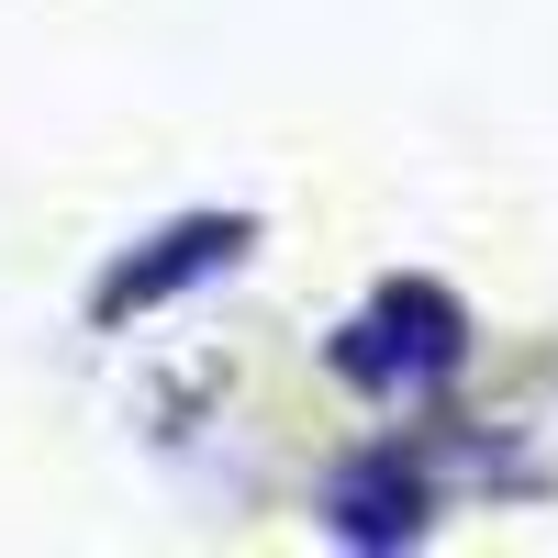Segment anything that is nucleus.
<instances>
[{"label": "nucleus", "instance_id": "nucleus-1", "mask_svg": "<svg viewBox=\"0 0 558 558\" xmlns=\"http://www.w3.org/2000/svg\"><path fill=\"white\" fill-rule=\"evenodd\" d=\"M324 357H336L357 391H436L447 368L470 357V313H458L436 279H391V291L368 302L357 324H336V336H324Z\"/></svg>", "mask_w": 558, "mask_h": 558}, {"label": "nucleus", "instance_id": "nucleus-2", "mask_svg": "<svg viewBox=\"0 0 558 558\" xmlns=\"http://www.w3.org/2000/svg\"><path fill=\"white\" fill-rule=\"evenodd\" d=\"M246 246H257V223H246V213H179V223H157L146 246H123V257L101 268V291H89V324H134V313H157V302L191 291V279L235 268Z\"/></svg>", "mask_w": 558, "mask_h": 558}, {"label": "nucleus", "instance_id": "nucleus-3", "mask_svg": "<svg viewBox=\"0 0 558 558\" xmlns=\"http://www.w3.org/2000/svg\"><path fill=\"white\" fill-rule=\"evenodd\" d=\"M324 525H336L347 547H413L436 525V481L413 447H357L336 481H324Z\"/></svg>", "mask_w": 558, "mask_h": 558}]
</instances>
